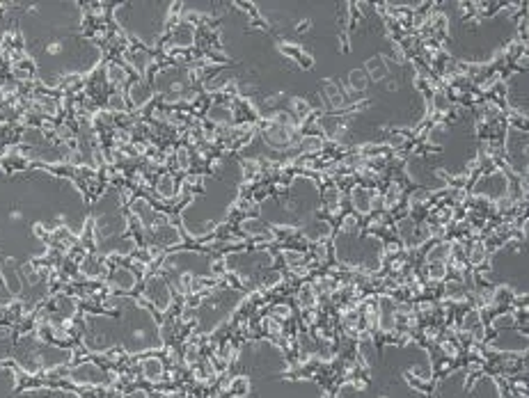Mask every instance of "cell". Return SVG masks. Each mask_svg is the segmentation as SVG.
<instances>
[{
	"mask_svg": "<svg viewBox=\"0 0 529 398\" xmlns=\"http://www.w3.org/2000/svg\"><path fill=\"white\" fill-rule=\"evenodd\" d=\"M147 298L156 304L158 309H165L170 304V291H168V284L163 282L160 277H151L147 279Z\"/></svg>",
	"mask_w": 529,
	"mask_h": 398,
	"instance_id": "obj_1",
	"label": "cell"
},
{
	"mask_svg": "<svg viewBox=\"0 0 529 398\" xmlns=\"http://www.w3.org/2000/svg\"><path fill=\"white\" fill-rule=\"evenodd\" d=\"M110 284L115 288H121V291H129L135 284V275L131 273L129 268H115L110 275Z\"/></svg>",
	"mask_w": 529,
	"mask_h": 398,
	"instance_id": "obj_2",
	"label": "cell"
},
{
	"mask_svg": "<svg viewBox=\"0 0 529 398\" xmlns=\"http://www.w3.org/2000/svg\"><path fill=\"white\" fill-rule=\"evenodd\" d=\"M73 378L78 382H104V371L94 364H83L73 371Z\"/></svg>",
	"mask_w": 529,
	"mask_h": 398,
	"instance_id": "obj_3",
	"label": "cell"
},
{
	"mask_svg": "<svg viewBox=\"0 0 529 398\" xmlns=\"http://www.w3.org/2000/svg\"><path fill=\"white\" fill-rule=\"evenodd\" d=\"M172 41H174V46H179V48L190 46V44L195 41V28L190 26V23H181L172 32Z\"/></svg>",
	"mask_w": 529,
	"mask_h": 398,
	"instance_id": "obj_4",
	"label": "cell"
},
{
	"mask_svg": "<svg viewBox=\"0 0 529 398\" xmlns=\"http://www.w3.org/2000/svg\"><path fill=\"white\" fill-rule=\"evenodd\" d=\"M80 273L85 277H101L104 275V263H101V259L96 254H87L80 263Z\"/></svg>",
	"mask_w": 529,
	"mask_h": 398,
	"instance_id": "obj_5",
	"label": "cell"
},
{
	"mask_svg": "<svg viewBox=\"0 0 529 398\" xmlns=\"http://www.w3.org/2000/svg\"><path fill=\"white\" fill-rule=\"evenodd\" d=\"M142 373H145V378H149L151 382H158V378L163 375V362L160 360H145L142 362Z\"/></svg>",
	"mask_w": 529,
	"mask_h": 398,
	"instance_id": "obj_6",
	"label": "cell"
},
{
	"mask_svg": "<svg viewBox=\"0 0 529 398\" xmlns=\"http://www.w3.org/2000/svg\"><path fill=\"white\" fill-rule=\"evenodd\" d=\"M129 99H131V103H135V106H142L145 101L151 99V90L147 85H142V82H135V85L129 87Z\"/></svg>",
	"mask_w": 529,
	"mask_h": 398,
	"instance_id": "obj_7",
	"label": "cell"
},
{
	"mask_svg": "<svg viewBox=\"0 0 529 398\" xmlns=\"http://www.w3.org/2000/svg\"><path fill=\"white\" fill-rule=\"evenodd\" d=\"M108 80L112 82V87H119L129 80V71L119 65H108Z\"/></svg>",
	"mask_w": 529,
	"mask_h": 398,
	"instance_id": "obj_8",
	"label": "cell"
},
{
	"mask_svg": "<svg viewBox=\"0 0 529 398\" xmlns=\"http://www.w3.org/2000/svg\"><path fill=\"white\" fill-rule=\"evenodd\" d=\"M209 119H213V121H222V124H229V121L234 119V112L229 110L227 106H213L211 110H209Z\"/></svg>",
	"mask_w": 529,
	"mask_h": 398,
	"instance_id": "obj_9",
	"label": "cell"
},
{
	"mask_svg": "<svg viewBox=\"0 0 529 398\" xmlns=\"http://www.w3.org/2000/svg\"><path fill=\"white\" fill-rule=\"evenodd\" d=\"M156 190H158L160 197L172 199L174 197V179L172 176H160V179L156 181Z\"/></svg>",
	"mask_w": 529,
	"mask_h": 398,
	"instance_id": "obj_10",
	"label": "cell"
},
{
	"mask_svg": "<svg viewBox=\"0 0 529 398\" xmlns=\"http://www.w3.org/2000/svg\"><path fill=\"white\" fill-rule=\"evenodd\" d=\"M21 140L26 142V144H32V146L44 144V133L39 129H35V126H30V129H26L21 133Z\"/></svg>",
	"mask_w": 529,
	"mask_h": 398,
	"instance_id": "obj_11",
	"label": "cell"
},
{
	"mask_svg": "<svg viewBox=\"0 0 529 398\" xmlns=\"http://www.w3.org/2000/svg\"><path fill=\"white\" fill-rule=\"evenodd\" d=\"M190 160H193L190 151L186 149V146H179V149H176V165H179V170H188Z\"/></svg>",
	"mask_w": 529,
	"mask_h": 398,
	"instance_id": "obj_12",
	"label": "cell"
},
{
	"mask_svg": "<svg viewBox=\"0 0 529 398\" xmlns=\"http://www.w3.org/2000/svg\"><path fill=\"white\" fill-rule=\"evenodd\" d=\"M108 106H110V110H115V112H124V110H126V99H124V94H119V92L110 94V99H108Z\"/></svg>",
	"mask_w": 529,
	"mask_h": 398,
	"instance_id": "obj_13",
	"label": "cell"
},
{
	"mask_svg": "<svg viewBox=\"0 0 529 398\" xmlns=\"http://www.w3.org/2000/svg\"><path fill=\"white\" fill-rule=\"evenodd\" d=\"M55 135L60 137V140H69V137L73 135V133L69 131V126H65V124H62V126H57V129H55Z\"/></svg>",
	"mask_w": 529,
	"mask_h": 398,
	"instance_id": "obj_14",
	"label": "cell"
},
{
	"mask_svg": "<svg viewBox=\"0 0 529 398\" xmlns=\"http://www.w3.org/2000/svg\"><path fill=\"white\" fill-rule=\"evenodd\" d=\"M126 398H149V394H147L145 389H133L126 394Z\"/></svg>",
	"mask_w": 529,
	"mask_h": 398,
	"instance_id": "obj_15",
	"label": "cell"
}]
</instances>
